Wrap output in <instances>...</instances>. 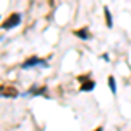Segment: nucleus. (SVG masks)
Returning a JSON list of instances; mask_svg holds the SVG:
<instances>
[{"instance_id":"nucleus-4","label":"nucleus","mask_w":131,"mask_h":131,"mask_svg":"<svg viewBox=\"0 0 131 131\" xmlns=\"http://www.w3.org/2000/svg\"><path fill=\"white\" fill-rule=\"evenodd\" d=\"M96 88V81L94 79H86L84 82H81V93H89Z\"/></svg>"},{"instance_id":"nucleus-6","label":"nucleus","mask_w":131,"mask_h":131,"mask_svg":"<svg viewBox=\"0 0 131 131\" xmlns=\"http://www.w3.org/2000/svg\"><path fill=\"white\" fill-rule=\"evenodd\" d=\"M103 16H105V25L107 28H112L114 26V19H112V12L108 7H103Z\"/></svg>"},{"instance_id":"nucleus-1","label":"nucleus","mask_w":131,"mask_h":131,"mask_svg":"<svg viewBox=\"0 0 131 131\" xmlns=\"http://www.w3.org/2000/svg\"><path fill=\"white\" fill-rule=\"evenodd\" d=\"M35 67H44V68H47L49 65H47V60L39 58V56H30L28 60H25L23 65H21L23 70H30V68H35Z\"/></svg>"},{"instance_id":"nucleus-7","label":"nucleus","mask_w":131,"mask_h":131,"mask_svg":"<svg viewBox=\"0 0 131 131\" xmlns=\"http://www.w3.org/2000/svg\"><path fill=\"white\" fill-rule=\"evenodd\" d=\"M2 96H7V98H16L18 96V91L14 89V88H4L2 86Z\"/></svg>"},{"instance_id":"nucleus-9","label":"nucleus","mask_w":131,"mask_h":131,"mask_svg":"<svg viewBox=\"0 0 131 131\" xmlns=\"http://www.w3.org/2000/svg\"><path fill=\"white\" fill-rule=\"evenodd\" d=\"M86 79H89V73H86V75H79V77H77V81H79V82H84Z\"/></svg>"},{"instance_id":"nucleus-11","label":"nucleus","mask_w":131,"mask_h":131,"mask_svg":"<svg viewBox=\"0 0 131 131\" xmlns=\"http://www.w3.org/2000/svg\"><path fill=\"white\" fill-rule=\"evenodd\" d=\"M94 131H103V126H98V128H96Z\"/></svg>"},{"instance_id":"nucleus-8","label":"nucleus","mask_w":131,"mask_h":131,"mask_svg":"<svg viewBox=\"0 0 131 131\" xmlns=\"http://www.w3.org/2000/svg\"><path fill=\"white\" fill-rule=\"evenodd\" d=\"M107 84H108V88H110V93L115 96V94H117V82H115V77L110 75V77L107 79Z\"/></svg>"},{"instance_id":"nucleus-10","label":"nucleus","mask_w":131,"mask_h":131,"mask_svg":"<svg viewBox=\"0 0 131 131\" xmlns=\"http://www.w3.org/2000/svg\"><path fill=\"white\" fill-rule=\"evenodd\" d=\"M101 60L103 61H110V56H108V54H101Z\"/></svg>"},{"instance_id":"nucleus-2","label":"nucleus","mask_w":131,"mask_h":131,"mask_svg":"<svg viewBox=\"0 0 131 131\" xmlns=\"http://www.w3.org/2000/svg\"><path fill=\"white\" fill-rule=\"evenodd\" d=\"M19 23H21V14H19V12H12L9 18H7V19L0 25V26H2L4 30H10V28L19 26Z\"/></svg>"},{"instance_id":"nucleus-5","label":"nucleus","mask_w":131,"mask_h":131,"mask_svg":"<svg viewBox=\"0 0 131 131\" xmlns=\"http://www.w3.org/2000/svg\"><path fill=\"white\" fill-rule=\"evenodd\" d=\"M47 91V88L46 86H33V88H30V89L26 91V96H39V94H44Z\"/></svg>"},{"instance_id":"nucleus-3","label":"nucleus","mask_w":131,"mask_h":131,"mask_svg":"<svg viewBox=\"0 0 131 131\" xmlns=\"http://www.w3.org/2000/svg\"><path fill=\"white\" fill-rule=\"evenodd\" d=\"M73 35H75L77 39H81V40H89L91 37H93L88 26H82V28H79V30H75V31H73Z\"/></svg>"}]
</instances>
